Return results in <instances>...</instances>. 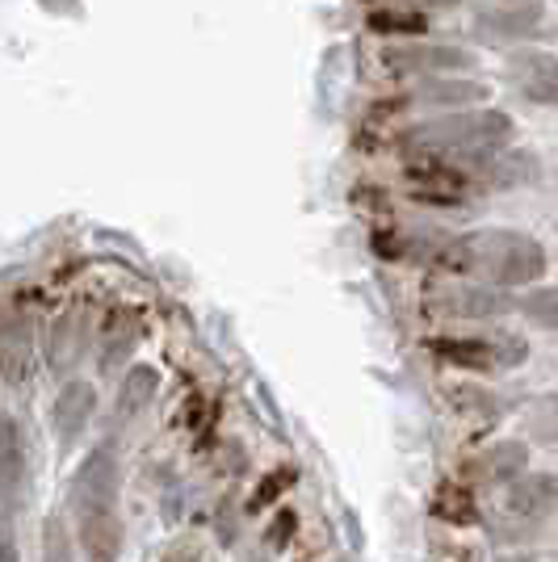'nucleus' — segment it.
Here are the masks:
<instances>
[{"label": "nucleus", "mask_w": 558, "mask_h": 562, "mask_svg": "<svg viewBox=\"0 0 558 562\" xmlns=\"http://www.w3.org/2000/svg\"><path fill=\"white\" fill-rule=\"evenodd\" d=\"M433 269L454 278H479L495 290H521L546 278L550 260L534 235L509 232V227H483V232L445 235Z\"/></svg>", "instance_id": "obj_1"}, {"label": "nucleus", "mask_w": 558, "mask_h": 562, "mask_svg": "<svg viewBox=\"0 0 558 562\" xmlns=\"http://www.w3.org/2000/svg\"><path fill=\"white\" fill-rule=\"evenodd\" d=\"M516 135V122L495 105L458 110L433 122H416L399 135V151L412 160H449V165L479 168V160H495Z\"/></svg>", "instance_id": "obj_2"}, {"label": "nucleus", "mask_w": 558, "mask_h": 562, "mask_svg": "<svg viewBox=\"0 0 558 562\" xmlns=\"http://www.w3.org/2000/svg\"><path fill=\"white\" fill-rule=\"evenodd\" d=\"M433 352L445 366L466 370V374H500L529 357V345L512 331H491V336H437Z\"/></svg>", "instance_id": "obj_3"}, {"label": "nucleus", "mask_w": 558, "mask_h": 562, "mask_svg": "<svg viewBox=\"0 0 558 562\" xmlns=\"http://www.w3.org/2000/svg\"><path fill=\"white\" fill-rule=\"evenodd\" d=\"M382 68L391 76H412V80H433V76H466L479 68V55L458 43H428V38H412V43H391L382 50Z\"/></svg>", "instance_id": "obj_4"}, {"label": "nucleus", "mask_w": 558, "mask_h": 562, "mask_svg": "<svg viewBox=\"0 0 558 562\" xmlns=\"http://www.w3.org/2000/svg\"><path fill=\"white\" fill-rule=\"evenodd\" d=\"M491 101V89L483 80L470 76H433V80H416L408 93L391 101V110H437V114H458V110H479Z\"/></svg>", "instance_id": "obj_5"}, {"label": "nucleus", "mask_w": 558, "mask_h": 562, "mask_svg": "<svg viewBox=\"0 0 558 562\" xmlns=\"http://www.w3.org/2000/svg\"><path fill=\"white\" fill-rule=\"evenodd\" d=\"M408 189L424 206H462L479 189L475 168L449 165V160H412L408 165Z\"/></svg>", "instance_id": "obj_6"}, {"label": "nucleus", "mask_w": 558, "mask_h": 562, "mask_svg": "<svg viewBox=\"0 0 558 562\" xmlns=\"http://www.w3.org/2000/svg\"><path fill=\"white\" fill-rule=\"evenodd\" d=\"M118 499V458L114 449H93L80 470H76V479H71V508L76 516L80 513H97V508H114Z\"/></svg>", "instance_id": "obj_7"}, {"label": "nucleus", "mask_w": 558, "mask_h": 562, "mask_svg": "<svg viewBox=\"0 0 558 562\" xmlns=\"http://www.w3.org/2000/svg\"><path fill=\"white\" fill-rule=\"evenodd\" d=\"M546 9L537 0H512V4H495L488 13L475 18V34L488 38V43H525L537 38Z\"/></svg>", "instance_id": "obj_8"}, {"label": "nucleus", "mask_w": 558, "mask_h": 562, "mask_svg": "<svg viewBox=\"0 0 558 562\" xmlns=\"http://www.w3.org/2000/svg\"><path fill=\"white\" fill-rule=\"evenodd\" d=\"M97 412V386L93 382H85V378H71L59 386V395L51 403V428H55V437L59 441H76L89 420H93Z\"/></svg>", "instance_id": "obj_9"}, {"label": "nucleus", "mask_w": 558, "mask_h": 562, "mask_svg": "<svg viewBox=\"0 0 558 562\" xmlns=\"http://www.w3.org/2000/svg\"><path fill=\"white\" fill-rule=\"evenodd\" d=\"M76 541H80L85 562H118L126 533H122V520L114 508H97V513L76 516Z\"/></svg>", "instance_id": "obj_10"}, {"label": "nucleus", "mask_w": 558, "mask_h": 562, "mask_svg": "<svg viewBox=\"0 0 558 562\" xmlns=\"http://www.w3.org/2000/svg\"><path fill=\"white\" fill-rule=\"evenodd\" d=\"M509 513L516 520H546L558 513V474L555 470H525L509 487Z\"/></svg>", "instance_id": "obj_11"}, {"label": "nucleus", "mask_w": 558, "mask_h": 562, "mask_svg": "<svg viewBox=\"0 0 558 562\" xmlns=\"http://www.w3.org/2000/svg\"><path fill=\"white\" fill-rule=\"evenodd\" d=\"M512 76H516V89L525 101L558 110V59L555 55H542V50H525L512 59Z\"/></svg>", "instance_id": "obj_12"}, {"label": "nucleus", "mask_w": 558, "mask_h": 562, "mask_svg": "<svg viewBox=\"0 0 558 562\" xmlns=\"http://www.w3.org/2000/svg\"><path fill=\"white\" fill-rule=\"evenodd\" d=\"M445 315H458V319H500L516 311V299H509V290H495V285H470V290H454L437 299Z\"/></svg>", "instance_id": "obj_13"}, {"label": "nucleus", "mask_w": 558, "mask_h": 562, "mask_svg": "<svg viewBox=\"0 0 558 562\" xmlns=\"http://www.w3.org/2000/svg\"><path fill=\"white\" fill-rule=\"evenodd\" d=\"M34 361V336H30V319L9 315L0 319V378L9 386H22Z\"/></svg>", "instance_id": "obj_14"}, {"label": "nucleus", "mask_w": 558, "mask_h": 562, "mask_svg": "<svg viewBox=\"0 0 558 562\" xmlns=\"http://www.w3.org/2000/svg\"><path fill=\"white\" fill-rule=\"evenodd\" d=\"M366 30L373 38H391V43H412L428 34V13L412 4H378L366 13Z\"/></svg>", "instance_id": "obj_15"}, {"label": "nucleus", "mask_w": 558, "mask_h": 562, "mask_svg": "<svg viewBox=\"0 0 558 562\" xmlns=\"http://www.w3.org/2000/svg\"><path fill=\"white\" fill-rule=\"evenodd\" d=\"M475 470H479L483 483L512 487V483L529 470V446H525V441H495V446L475 462Z\"/></svg>", "instance_id": "obj_16"}, {"label": "nucleus", "mask_w": 558, "mask_h": 562, "mask_svg": "<svg viewBox=\"0 0 558 562\" xmlns=\"http://www.w3.org/2000/svg\"><path fill=\"white\" fill-rule=\"evenodd\" d=\"M25 479V432L18 416H0V495H13Z\"/></svg>", "instance_id": "obj_17"}, {"label": "nucleus", "mask_w": 558, "mask_h": 562, "mask_svg": "<svg viewBox=\"0 0 558 562\" xmlns=\"http://www.w3.org/2000/svg\"><path fill=\"white\" fill-rule=\"evenodd\" d=\"M156 391H160V370L147 366V361L131 366L118 382V416H140L143 407L156 398Z\"/></svg>", "instance_id": "obj_18"}, {"label": "nucleus", "mask_w": 558, "mask_h": 562, "mask_svg": "<svg viewBox=\"0 0 558 562\" xmlns=\"http://www.w3.org/2000/svg\"><path fill=\"white\" fill-rule=\"evenodd\" d=\"M428 513L437 516V520H445V525H458V529L479 525V504H475V492H470L466 483H442V487L433 492Z\"/></svg>", "instance_id": "obj_19"}, {"label": "nucleus", "mask_w": 558, "mask_h": 562, "mask_svg": "<svg viewBox=\"0 0 558 562\" xmlns=\"http://www.w3.org/2000/svg\"><path fill=\"white\" fill-rule=\"evenodd\" d=\"M516 311L537 324V328H558V285H546V290H534V294H525Z\"/></svg>", "instance_id": "obj_20"}, {"label": "nucleus", "mask_w": 558, "mask_h": 562, "mask_svg": "<svg viewBox=\"0 0 558 562\" xmlns=\"http://www.w3.org/2000/svg\"><path fill=\"white\" fill-rule=\"evenodd\" d=\"M43 562H76V546L64 516H47L43 525Z\"/></svg>", "instance_id": "obj_21"}, {"label": "nucleus", "mask_w": 558, "mask_h": 562, "mask_svg": "<svg viewBox=\"0 0 558 562\" xmlns=\"http://www.w3.org/2000/svg\"><path fill=\"white\" fill-rule=\"evenodd\" d=\"M290 487H294V467H278L274 474H265V479H260V487L253 492V499H248V513H260V508L278 504Z\"/></svg>", "instance_id": "obj_22"}, {"label": "nucleus", "mask_w": 558, "mask_h": 562, "mask_svg": "<svg viewBox=\"0 0 558 562\" xmlns=\"http://www.w3.org/2000/svg\"><path fill=\"white\" fill-rule=\"evenodd\" d=\"M534 432L542 441H558V398L542 403V412L534 416Z\"/></svg>", "instance_id": "obj_23"}, {"label": "nucleus", "mask_w": 558, "mask_h": 562, "mask_svg": "<svg viewBox=\"0 0 558 562\" xmlns=\"http://www.w3.org/2000/svg\"><path fill=\"white\" fill-rule=\"evenodd\" d=\"M160 562H202V546L198 541H172L168 550L160 554Z\"/></svg>", "instance_id": "obj_24"}, {"label": "nucleus", "mask_w": 558, "mask_h": 562, "mask_svg": "<svg viewBox=\"0 0 558 562\" xmlns=\"http://www.w3.org/2000/svg\"><path fill=\"white\" fill-rule=\"evenodd\" d=\"M286 533H294V513H278V520L269 525V541H274V546H281Z\"/></svg>", "instance_id": "obj_25"}, {"label": "nucleus", "mask_w": 558, "mask_h": 562, "mask_svg": "<svg viewBox=\"0 0 558 562\" xmlns=\"http://www.w3.org/2000/svg\"><path fill=\"white\" fill-rule=\"evenodd\" d=\"M0 562H22L18 541H13V529H9V525H0Z\"/></svg>", "instance_id": "obj_26"}, {"label": "nucleus", "mask_w": 558, "mask_h": 562, "mask_svg": "<svg viewBox=\"0 0 558 562\" xmlns=\"http://www.w3.org/2000/svg\"><path fill=\"white\" fill-rule=\"evenodd\" d=\"M495 562H537L534 554H504V559H495Z\"/></svg>", "instance_id": "obj_27"}, {"label": "nucleus", "mask_w": 558, "mask_h": 562, "mask_svg": "<svg viewBox=\"0 0 558 562\" xmlns=\"http://www.w3.org/2000/svg\"><path fill=\"white\" fill-rule=\"evenodd\" d=\"M424 4H437V9H454V4H462V0H424Z\"/></svg>", "instance_id": "obj_28"}, {"label": "nucleus", "mask_w": 558, "mask_h": 562, "mask_svg": "<svg viewBox=\"0 0 558 562\" xmlns=\"http://www.w3.org/2000/svg\"><path fill=\"white\" fill-rule=\"evenodd\" d=\"M500 4H512V0H500Z\"/></svg>", "instance_id": "obj_29"}]
</instances>
